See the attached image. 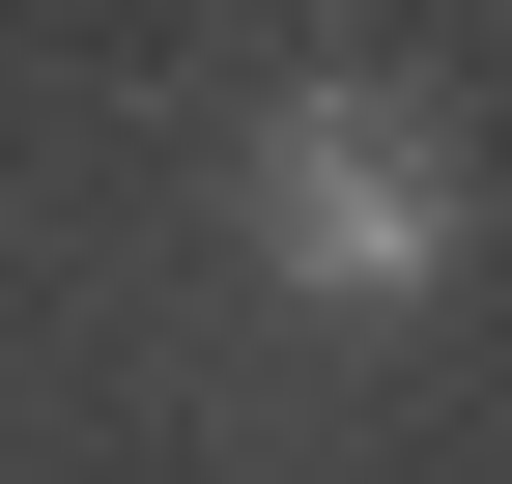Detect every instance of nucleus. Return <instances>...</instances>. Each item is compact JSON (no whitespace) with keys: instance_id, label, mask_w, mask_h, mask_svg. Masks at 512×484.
Instances as JSON below:
<instances>
[{"instance_id":"obj_1","label":"nucleus","mask_w":512,"mask_h":484,"mask_svg":"<svg viewBox=\"0 0 512 484\" xmlns=\"http://www.w3.org/2000/svg\"><path fill=\"white\" fill-rule=\"evenodd\" d=\"M256 257H285L313 314H427V285H456V143H427L399 86H285L256 114Z\"/></svg>"}]
</instances>
